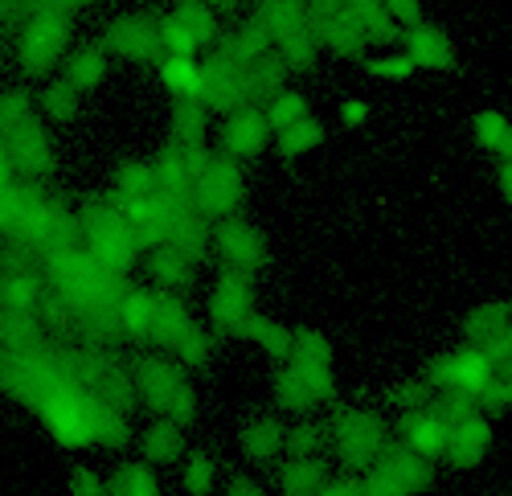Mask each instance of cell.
I'll list each match as a JSON object with an SVG mask.
<instances>
[{
	"mask_svg": "<svg viewBox=\"0 0 512 496\" xmlns=\"http://www.w3.org/2000/svg\"><path fill=\"white\" fill-rule=\"evenodd\" d=\"M328 447H332V460L349 476H365L381 464V456L394 447V439L377 410L336 402L328 419Z\"/></svg>",
	"mask_w": 512,
	"mask_h": 496,
	"instance_id": "obj_1",
	"label": "cell"
},
{
	"mask_svg": "<svg viewBox=\"0 0 512 496\" xmlns=\"http://www.w3.org/2000/svg\"><path fill=\"white\" fill-rule=\"evenodd\" d=\"M132 382L148 410H156L160 423L185 427L197 419V394L189 386V374L168 353H140L132 361Z\"/></svg>",
	"mask_w": 512,
	"mask_h": 496,
	"instance_id": "obj_2",
	"label": "cell"
},
{
	"mask_svg": "<svg viewBox=\"0 0 512 496\" xmlns=\"http://www.w3.org/2000/svg\"><path fill=\"white\" fill-rule=\"evenodd\" d=\"M33 410L41 415V423L50 427V435H54L62 447H70V451L99 447V423L107 419V406H103L99 398H91L78 382L50 390Z\"/></svg>",
	"mask_w": 512,
	"mask_h": 496,
	"instance_id": "obj_3",
	"label": "cell"
},
{
	"mask_svg": "<svg viewBox=\"0 0 512 496\" xmlns=\"http://www.w3.org/2000/svg\"><path fill=\"white\" fill-rule=\"evenodd\" d=\"M78 5H29L25 25L17 33V66L29 78L50 74L58 62H66L70 21Z\"/></svg>",
	"mask_w": 512,
	"mask_h": 496,
	"instance_id": "obj_4",
	"label": "cell"
},
{
	"mask_svg": "<svg viewBox=\"0 0 512 496\" xmlns=\"http://www.w3.org/2000/svg\"><path fill=\"white\" fill-rule=\"evenodd\" d=\"M500 378V365L480 349V345H459L426 365L422 382L439 394H463V398H484V390Z\"/></svg>",
	"mask_w": 512,
	"mask_h": 496,
	"instance_id": "obj_5",
	"label": "cell"
},
{
	"mask_svg": "<svg viewBox=\"0 0 512 496\" xmlns=\"http://www.w3.org/2000/svg\"><path fill=\"white\" fill-rule=\"evenodd\" d=\"M156 25H160L164 54H173V58H197L201 50H213L222 33L218 9H209V5H177L160 13Z\"/></svg>",
	"mask_w": 512,
	"mask_h": 496,
	"instance_id": "obj_6",
	"label": "cell"
},
{
	"mask_svg": "<svg viewBox=\"0 0 512 496\" xmlns=\"http://www.w3.org/2000/svg\"><path fill=\"white\" fill-rule=\"evenodd\" d=\"M242 197H246V177H242V169H238V160H230V156H209L205 160V169H201V177H197V185H193V210L209 222V218H218V222H230L234 214H238V205H242Z\"/></svg>",
	"mask_w": 512,
	"mask_h": 496,
	"instance_id": "obj_7",
	"label": "cell"
},
{
	"mask_svg": "<svg viewBox=\"0 0 512 496\" xmlns=\"http://www.w3.org/2000/svg\"><path fill=\"white\" fill-rule=\"evenodd\" d=\"M99 46H103L107 54L127 58V62H160V58H164L156 13H123V17L107 21Z\"/></svg>",
	"mask_w": 512,
	"mask_h": 496,
	"instance_id": "obj_8",
	"label": "cell"
},
{
	"mask_svg": "<svg viewBox=\"0 0 512 496\" xmlns=\"http://www.w3.org/2000/svg\"><path fill=\"white\" fill-rule=\"evenodd\" d=\"M213 255H218L222 271H238V275H259L267 267V238L242 218L218 222L213 226Z\"/></svg>",
	"mask_w": 512,
	"mask_h": 496,
	"instance_id": "obj_9",
	"label": "cell"
},
{
	"mask_svg": "<svg viewBox=\"0 0 512 496\" xmlns=\"http://www.w3.org/2000/svg\"><path fill=\"white\" fill-rule=\"evenodd\" d=\"M254 316V279L238 275V271H222L218 283L209 292V324H213V337H226V333H242V324Z\"/></svg>",
	"mask_w": 512,
	"mask_h": 496,
	"instance_id": "obj_10",
	"label": "cell"
},
{
	"mask_svg": "<svg viewBox=\"0 0 512 496\" xmlns=\"http://www.w3.org/2000/svg\"><path fill=\"white\" fill-rule=\"evenodd\" d=\"M447 439H451V423L443 419V410L435 402L414 410V415H402V423H398V443L431 464L447 460Z\"/></svg>",
	"mask_w": 512,
	"mask_h": 496,
	"instance_id": "obj_11",
	"label": "cell"
},
{
	"mask_svg": "<svg viewBox=\"0 0 512 496\" xmlns=\"http://www.w3.org/2000/svg\"><path fill=\"white\" fill-rule=\"evenodd\" d=\"M267 140H275L271 123L263 115V103L259 107H242V111H230L222 119V156L230 160H250L267 148Z\"/></svg>",
	"mask_w": 512,
	"mask_h": 496,
	"instance_id": "obj_12",
	"label": "cell"
},
{
	"mask_svg": "<svg viewBox=\"0 0 512 496\" xmlns=\"http://www.w3.org/2000/svg\"><path fill=\"white\" fill-rule=\"evenodd\" d=\"M9 152H13L17 173H21L29 185L46 181V177L54 173V164H58V156H54V144H50L46 128H41L37 119H29L21 132H13V136H9Z\"/></svg>",
	"mask_w": 512,
	"mask_h": 496,
	"instance_id": "obj_13",
	"label": "cell"
},
{
	"mask_svg": "<svg viewBox=\"0 0 512 496\" xmlns=\"http://www.w3.org/2000/svg\"><path fill=\"white\" fill-rule=\"evenodd\" d=\"M492 451V419L484 410L467 415L459 423H451V439H447V464L467 472V468H480Z\"/></svg>",
	"mask_w": 512,
	"mask_h": 496,
	"instance_id": "obj_14",
	"label": "cell"
},
{
	"mask_svg": "<svg viewBox=\"0 0 512 496\" xmlns=\"http://www.w3.org/2000/svg\"><path fill=\"white\" fill-rule=\"evenodd\" d=\"M402 50L418 62V70H431V74H443V70H455V41L439 29V25H431V21H422L418 29H410L406 33V41H402Z\"/></svg>",
	"mask_w": 512,
	"mask_h": 496,
	"instance_id": "obj_15",
	"label": "cell"
},
{
	"mask_svg": "<svg viewBox=\"0 0 512 496\" xmlns=\"http://www.w3.org/2000/svg\"><path fill=\"white\" fill-rule=\"evenodd\" d=\"M238 447L250 464H275L279 451H287V427L275 419V415H254L242 435H238Z\"/></svg>",
	"mask_w": 512,
	"mask_h": 496,
	"instance_id": "obj_16",
	"label": "cell"
},
{
	"mask_svg": "<svg viewBox=\"0 0 512 496\" xmlns=\"http://www.w3.org/2000/svg\"><path fill=\"white\" fill-rule=\"evenodd\" d=\"M103 78H107V50L99 46V41H87V46H78V50L66 54V62H62V82H70L78 95L99 91Z\"/></svg>",
	"mask_w": 512,
	"mask_h": 496,
	"instance_id": "obj_17",
	"label": "cell"
},
{
	"mask_svg": "<svg viewBox=\"0 0 512 496\" xmlns=\"http://www.w3.org/2000/svg\"><path fill=\"white\" fill-rule=\"evenodd\" d=\"M193 328H201V324L193 320V312L173 292H156V337H152V345H160L164 353H173Z\"/></svg>",
	"mask_w": 512,
	"mask_h": 496,
	"instance_id": "obj_18",
	"label": "cell"
},
{
	"mask_svg": "<svg viewBox=\"0 0 512 496\" xmlns=\"http://www.w3.org/2000/svg\"><path fill=\"white\" fill-rule=\"evenodd\" d=\"M238 337H246L254 349H263L271 361H279V365H287L291 361V353H295V333L287 324H279L275 316H263V312H254L246 324H242V333Z\"/></svg>",
	"mask_w": 512,
	"mask_h": 496,
	"instance_id": "obj_19",
	"label": "cell"
},
{
	"mask_svg": "<svg viewBox=\"0 0 512 496\" xmlns=\"http://www.w3.org/2000/svg\"><path fill=\"white\" fill-rule=\"evenodd\" d=\"M353 21L361 25V33L369 37V46H386V50H402V25L394 21L390 5H377V0H357V5H349Z\"/></svg>",
	"mask_w": 512,
	"mask_h": 496,
	"instance_id": "obj_20",
	"label": "cell"
},
{
	"mask_svg": "<svg viewBox=\"0 0 512 496\" xmlns=\"http://www.w3.org/2000/svg\"><path fill=\"white\" fill-rule=\"evenodd\" d=\"M156 74L168 91L177 95V103H189V99H205V62L197 58H173L164 54L156 62Z\"/></svg>",
	"mask_w": 512,
	"mask_h": 496,
	"instance_id": "obj_21",
	"label": "cell"
},
{
	"mask_svg": "<svg viewBox=\"0 0 512 496\" xmlns=\"http://www.w3.org/2000/svg\"><path fill=\"white\" fill-rule=\"evenodd\" d=\"M119 333L132 341H152L156 337V292L144 287H127L119 300Z\"/></svg>",
	"mask_w": 512,
	"mask_h": 496,
	"instance_id": "obj_22",
	"label": "cell"
},
{
	"mask_svg": "<svg viewBox=\"0 0 512 496\" xmlns=\"http://www.w3.org/2000/svg\"><path fill=\"white\" fill-rule=\"evenodd\" d=\"M136 447L148 468H168V464L185 460V439H181V427H173V423H152L136 439Z\"/></svg>",
	"mask_w": 512,
	"mask_h": 496,
	"instance_id": "obj_23",
	"label": "cell"
},
{
	"mask_svg": "<svg viewBox=\"0 0 512 496\" xmlns=\"http://www.w3.org/2000/svg\"><path fill=\"white\" fill-rule=\"evenodd\" d=\"M332 484V472L320 460H287L279 464V492L283 496H320Z\"/></svg>",
	"mask_w": 512,
	"mask_h": 496,
	"instance_id": "obj_24",
	"label": "cell"
},
{
	"mask_svg": "<svg viewBox=\"0 0 512 496\" xmlns=\"http://www.w3.org/2000/svg\"><path fill=\"white\" fill-rule=\"evenodd\" d=\"M271 394H275V406H279V410H287V415H295V419H304L312 406H320V402H316V394H312V386L304 382V374H300V369H295L291 361L275 369Z\"/></svg>",
	"mask_w": 512,
	"mask_h": 496,
	"instance_id": "obj_25",
	"label": "cell"
},
{
	"mask_svg": "<svg viewBox=\"0 0 512 496\" xmlns=\"http://www.w3.org/2000/svg\"><path fill=\"white\" fill-rule=\"evenodd\" d=\"M148 271L160 283V292H185V287L197 279V263L173 246H160V251L148 255Z\"/></svg>",
	"mask_w": 512,
	"mask_h": 496,
	"instance_id": "obj_26",
	"label": "cell"
},
{
	"mask_svg": "<svg viewBox=\"0 0 512 496\" xmlns=\"http://www.w3.org/2000/svg\"><path fill=\"white\" fill-rule=\"evenodd\" d=\"M205 123H209V107L201 99L177 103L168 111V136L181 148H205Z\"/></svg>",
	"mask_w": 512,
	"mask_h": 496,
	"instance_id": "obj_27",
	"label": "cell"
},
{
	"mask_svg": "<svg viewBox=\"0 0 512 496\" xmlns=\"http://www.w3.org/2000/svg\"><path fill=\"white\" fill-rule=\"evenodd\" d=\"M504 324H512V300H496V304H480L463 316L459 333H463V345H484L488 337H496Z\"/></svg>",
	"mask_w": 512,
	"mask_h": 496,
	"instance_id": "obj_28",
	"label": "cell"
},
{
	"mask_svg": "<svg viewBox=\"0 0 512 496\" xmlns=\"http://www.w3.org/2000/svg\"><path fill=\"white\" fill-rule=\"evenodd\" d=\"M472 136H476V144H480L488 156L508 160V148H512V119H508L504 111H496V107H484V111L472 119Z\"/></svg>",
	"mask_w": 512,
	"mask_h": 496,
	"instance_id": "obj_29",
	"label": "cell"
},
{
	"mask_svg": "<svg viewBox=\"0 0 512 496\" xmlns=\"http://www.w3.org/2000/svg\"><path fill=\"white\" fill-rule=\"evenodd\" d=\"M275 54L283 58L287 74H308V70H316V58H320V37L304 25V29L287 33L279 46H275Z\"/></svg>",
	"mask_w": 512,
	"mask_h": 496,
	"instance_id": "obj_30",
	"label": "cell"
},
{
	"mask_svg": "<svg viewBox=\"0 0 512 496\" xmlns=\"http://www.w3.org/2000/svg\"><path fill=\"white\" fill-rule=\"evenodd\" d=\"M324 451H328V423L295 419L287 427V456L291 460H320Z\"/></svg>",
	"mask_w": 512,
	"mask_h": 496,
	"instance_id": "obj_31",
	"label": "cell"
},
{
	"mask_svg": "<svg viewBox=\"0 0 512 496\" xmlns=\"http://www.w3.org/2000/svg\"><path fill=\"white\" fill-rule=\"evenodd\" d=\"M181 484L189 496H209L218 488V456L213 451H189L181 460Z\"/></svg>",
	"mask_w": 512,
	"mask_h": 496,
	"instance_id": "obj_32",
	"label": "cell"
},
{
	"mask_svg": "<svg viewBox=\"0 0 512 496\" xmlns=\"http://www.w3.org/2000/svg\"><path fill=\"white\" fill-rule=\"evenodd\" d=\"M107 484H111V496H160V480L144 460L140 464H119L107 476Z\"/></svg>",
	"mask_w": 512,
	"mask_h": 496,
	"instance_id": "obj_33",
	"label": "cell"
},
{
	"mask_svg": "<svg viewBox=\"0 0 512 496\" xmlns=\"http://www.w3.org/2000/svg\"><path fill=\"white\" fill-rule=\"evenodd\" d=\"M263 115H267V123H271V132L283 136V132L295 128V123H304L312 111H308V99H304L300 91H283V95H275V99L263 103Z\"/></svg>",
	"mask_w": 512,
	"mask_h": 496,
	"instance_id": "obj_34",
	"label": "cell"
},
{
	"mask_svg": "<svg viewBox=\"0 0 512 496\" xmlns=\"http://www.w3.org/2000/svg\"><path fill=\"white\" fill-rule=\"evenodd\" d=\"M320 140H324V123H320L316 115H308L304 123H295L291 132L275 136V152H279L283 160H295V156H308L312 148H320Z\"/></svg>",
	"mask_w": 512,
	"mask_h": 496,
	"instance_id": "obj_35",
	"label": "cell"
},
{
	"mask_svg": "<svg viewBox=\"0 0 512 496\" xmlns=\"http://www.w3.org/2000/svg\"><path fill=\"white\" fill-rule=\"evenodd\" d=\"M115 193H123V197H152L156 193L152 160H123L115 169Z\"/></svg>",
	"mask_w": 512,
	"mask_h": 496,
	"instance_id": "obj_36",
	"label": "cell"
},
{
	"mask_svg": "<svg viewBox=\"0 0 512 496\" xmlns=\"http://www.w3.org/2000/svg\"><path fill=\"white\" fill-rule=\"evenodd\" d=\"M287 78H291V74H287V66H283L279 54H267L263 62L250 66V82H254V95H259V103L283 95V91H287Z\"/></svg>",
	"mask_w": 512,
	"mask_h": 496,
	"instance_id": "obj_37",
	"label": "cell"
},
{
	"mask_svg": "<svg viewBox=\"0 0 512 496\" xmlns=\"http://www.w3.org/2000/svg\"><path fill=\"white\" fill-rule=\"evenodd\" d=\"M78 99L82 95L62 78L41 87V111H46V119H54V123H74L78 119Z\"/></svg>",
	"mask_w": 512,
	"mask_h": 496,
	"instance_id": "obj_38",
	"label": "cell"
},
{
	"mask_svg": "<svg viewBox=\"0 0 512 496\" xmlns=\"http://www.w3.org/2000/svg\"><path fill=\"white\" fill-rule=\"evenodd\" d=\"M291 365H308V369H332V345L316 333V328H300L295 333V353Z\"/></svg>",
	"mask_w": 512,
	"mask_h": 496,
	"instance_id": "obj_39",
	"label": "cell"
},
{
	"mask_svg": "<svg viewBox=\"0 0 512 496\" xmlns=\"http://www.w3.org/2000/svg\"><path fill=\"white\" fill-rule=\"evenodd\" d=\"M213 345H218V337L205 333V328H193V333L173 353H168V357H173L181 369H205L213 361Z\"/></svg>",
	"mask_w": 512,
	"mask_h": 496,
	"instance_id": "obj_40",
	"label": "cell"
},
{
	"mask_svg": "<svg viewBox=\"0 0 512 496\" xmlns=\"http://www.w3.org/2000/svg\"><path fill=\"white\" fill-rule=\"evenodd\" d=\"M365 74L386 78V82H406V78L418 74V62L406 50H386V54H377V58L365 62Z\"/></svg>",
	"mask_w": 512,
	"mask_h": 496,
	"instance_id": "obj_41",
	"label": "cell"
},
{
	"mask_svg": "<svg viewBox=\"0 0 512 496\" xmlns=\"http://www.w3.org/2000/svg\"><path fill=\"white\" fill-rule=\"evenodd\" d=\"M29 119H33V99L25 91H0V136L9 140Z\"/></svg>",
	"mask_w": 512,
	"mask_h": 496,
	"instance_id": "obj_42",
	"label": "cell"
},
{
	"mask_svg": "<svg viewBox=\"0 0 512 496\" xmlns=\"http://www.w3.org/2000/svg\"><path fill=\"white\" fill-rule=\"evenodd\" d=\"M386 398H390V406H398V410H402V415H414V410L431 406V386H426L422 378H410V382H394V386L386 390Z\"/></svg>",
	"mask_w": 512,
	"mask_h": 496,
	"instance_id": "obj_43",
	"label": "cell"
},
{
	"mask_svg": "<svg viewBox=\"0 0 512 496\" xmlns=\"http://www.w3.org/2000/svg\"><path fill=\"white\" fill-rule=\"evenodd\" d=\"M66 488H70V496H111V484L95 468H74Z\"/></svg>",
	"mask_w": 512,
	"mask_h": 496,
	"instance_id": "obj_44",
	"label": "cell"
},
{
	"mask_svg": "<svg viewBox=\"0 0 512 496\" xmlns=\"http://www.w3.org/2000/svg\"><path fill=\"white\" fill-rule=\"evenodd\" d=\"M480 349H484L500 369H508V365H512V324H504L500 333H496V337H488Z\"/></svg>",
	"mask_w": 512,
	"mask_h": 496,
	"instance_id": "obj_45",
	"label": "cell"
},
{
	"mask_svg": "<svg viewBox=\"0 0 512 496\" xmlns=\"http://www.w3.org/2000/svg\"><path fill=\"white\" fill-rule=\"evenodd\" d=\"M390 13H394V21L402 25V33H410V29H418V25L426 21L418 0H390Z\"/></svg>",
	"mask_w": 512,
	"mask_h": 496,
	"instance_id": "obj_46",
	"label": "cell"
},
{
	"mask_svg": "<svg viewBox=\"0 0 512 496\" xmlns=\"http://www.w3.org/2000/svg\"><path fill=\"white\" fill-rule=\"evenodd\" d=\"M336 115H340L345 128H365V123H369V103L365 99H345Z\"/></svg>",
	"mask_w": 512,
	"mask_h": 496,
	"instance_id": "obj_47",
	"label": "cell"
},
{
	"mask_svg": "<svg viewBox=\"0 0 512 496\" xmlns=\"http://www.w3.org/2000/svg\"><path fill=\"white\" fill-rule=\"evenodd\" d=\"M222 496H267V488L259 480H250V476H230L222 484Z\"/></svg>",
	"mask_w": 512,
	"mask_h": 496,
	"instance_id": "obj_48",
	"label": "cell"
},
{
	"mask_svg": "<svg viewBox=\"0 0 512 496\" xmlns=\"http://www.w3.org/2000/svg\"><path fill=\"white\" fill-rule=\"evenodd\" d=\"M320 496H361V476H340V480H332Z\"/></svg>",
	"mask_w": 512,
	"mask_h": 496,
	"instance_id": "obj_49",
	"label": "cell"
},
{
	"mask_svg": "<svg viewBox=\"0 0 512 496\" xmlns=\"http://www.w3.org/2000/svg\"><path fill=\"white\" fill-rule=\"evenodd\" d=\"M496 185H500L504 201L512 205V164H508V160H500V164H496Z\"/></svg>",
	"mask_w": 512,
	"mask_h": 496,
	"instance_id": "obj_50",
	"label": "cell"
},
{
	"mask_svg": "<svg viewBox=\"0 0 512 496\" xmlns=\"http://www.w3.org/2000/svg\"><path fill=\"white\" fill-rule=\"evenodd\" d=\"M508 164H512V148H508Z\"/></svg>",
	"mask_w": 512,
	"mask_h": 496,
	"instance_id": "obj_51",
	"label": "cell"
}]
</instances>
